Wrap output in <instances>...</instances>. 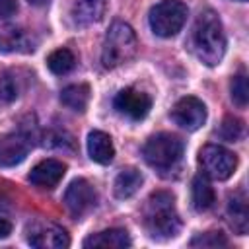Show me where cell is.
<instances>
[{
  "label": "cell",
  "instance_id": "1",
  "mask_svg": "<svg viewBox=\"0 0 249 249\" xmlns=\"http://www.w3.org/2000/svg\"><path fill=\"white\" fill-rule=\"evenodd\" d=\"M144 228L152 239L167 241L181 230V218L175 208V198L167 191L152 193L142 210Z\"/></svg>",
  "mask_w": 249,
  "mask_h": 249
},
{
  "label": "cell",
  "instance_id": "2",
  "mask_svg": "<svg viewBox=\"0 0 249 249\" xmlns=\"http://www.w3.org/2000/svg\"><path fill=\"white\" fill-rule=\"evenodd\" d=\"M193 49L198 60L206 66H216L224 58L226 35L216 12L204 10L196 18V23L193 27Z\"/></svg>",
  "mask_w": 249,
  "mask_h": 249
},
{
  "label": "cell",
  "instance_id": "3",
  "mask_svg": "<svg viewBox=\"0 0 249 249\" xmlns=\"http://www.w3.org/2000/svg\"><path fill=\"white\" fill-rule=\"evenodd\" d=\"M138 51V41L134 29L124 21H115L103 41L101 62L105 68H117L134 58Z\"/></svg>",
  "mask_w": 249,
  "mask_h": 249
},
{
  "label": "cell",
  "instance_id": "4",
  "mask_svg": "<svg viewBox=\"0 0 249 249\" xmlns=\"http://www.w3.org/2000/svg\"><path fill=\"white\" fill-rule=\"evenodd\" d=\"M183 142L175 134L169 132H160L148 138V142L142 148V156L148 165L160 169V171H169L173 169L181 158H183Z\"/></svg>",
  "mask_w": 249,
  "mask_h": 249
},
{
  "label": "cell",
  "instance_id": "5",
  "mask_svg": "<svg viewBox=\"0 0 249 249\" xmlns=\"http://www.w3.org/2000/svg\"><path fill=\"white\" fill-rule=\"evenodd\" d=\"M189 16L187 4L181 0H161L158 2L148 16L150 27L158 37H173L181 31Z\"/></svg>",
  "mask_w": 249,
  "mask_h": 249
},
{
  "label": "cell",
  "instance_id": "6",
  "mask_svg": "<svg viewBox=\"0 0 249 249\" xmlns=\"http://www.w3.org/2000/svg\"><path fill=\"white\" fill-rule=\"evenodd\" d=\"M198 163L202 167V173L216 181H226L233 175L237 167V158L233 152H230L224 146L218 144H206L198 152Z\"/></svg>",
  "mask_w": 249,
  "mask_h": 249
},
{
  "label": "cell",
  "instance_id": "7",
  "mask_svg": "<svg viewBox=\"0 0 249 249\" xmlns=\"http://www.w3.org/2000/svg\"><path fill=\"white\" fill-rule=\"evenodd\" d=\"M113 107L117 109V113L128 117L130 121H142L152 109V99L148 93L136 88H124L115 95Z\"/></svg>",
  "mask_w": 249,
  "mask_h": 249
},
{
  "label": "cell",
  "instance_id": "8",
  "mask_svg": "<svg viewBox=\"0 0 249 249\" xmlns=\"http://www.w3.org/2000/svg\"><path fill=\"white\" fill-rule=\"evenodd\" d=\"M171 119L177 126H181L185 130H196L206 121V107L198 97L187 95V97H181L173 105Z\"/></svg>",
  "mask_w": 249,
  "mask_h": 249
},
{
  "label": "cell",
  "instance_id": "9",
  "mask_svg": "<svg viewBox=\"0 0 249 249\" xmlns=\"http://www.w3.org/2000/svg\"><path fill=\"white\" fill-rule=\"evenodd\" d=\"M27 233H29L27 235L29 245L37 249H64L70 245V237L66 230L51 222L33 224Z\"/></svg>",
  "mask_w": 249,
  "mask_h": 249
},
{
  "label": "cell",
  "instance_id": "10",
  "mask_svg": "<svg viewBox=\"0 0 249 249\" xmlns=\"http://www.w3.org/2000/svg\"><path fill=\"white\" fill-rule=\"evenodd\" d=\"M95 200H97V195L89 185V181L86 179H74L64 193V206L72 216L86 214L91 206H95Z\"/></svg>",
  "mask_w": 249,
  "mask_h": 249
},
{
  "label": "cell",
  "instance_id": "11",
  "mask_svg": "<svg viewBox=\"0 0 249 249\" xmlns=\"http://www.w3.org/2000/svg\"><path fill=\"white\" fill-rule=\"evenodd\" d=\"M31 148V140L23 132H8L0 136V167L21 163Z\"/></svg>",
  "mask_w": 249,
  "mask_h": 249
},
{
  "label": "cell",
  "instance_id": "12",
  "mask_svg": "<svg viewBox=\"0 0 249 249\" xmlns=\"http://www.w3.org/2000/svg\"><path fill=\"white\" fill-rule=\"evenodd\" d=\"M37 41L29 31L18 25H0V51L2 53H33Z\"/></svg>",
  "mask_w": 249,
  "mask_h": 249
},
{
  "label": "cell",
  "instance_id": "13",
  "mask_svg": "<svg viewBox=\"0 0 249 249\" xmlns=\"http://www.w3.org/2000/svg\"><path fill=\"white\" fill-rule=\"evenodd\" d=\"M66 173V165L58 160H43L39 161L31 173H29V181L31 185L39 187V189H54L60 179Z\"/></svg>",
  "mask_w": 249,
  "mask_h": 249
},
{
  "label": "cell",
  "instance_id": "14",
  "mask_svg": "<svg viewBox=\"0 0 249 249\" xmlns=\"http://www.w3.org/2000/svg\"><path fill=\"white\" fill-rule=\"evenodd\" d=\"M130 235L126 230L123 228H111V230H103L99 233L89 235L88 239H84V247H103V249H124L130 247Z\"/></svg>",
  "mask_w": 249,
  "mask_h": 249
},
{
  "label": "cell",
  "instance_id": "15",
  "mask_svg": "<svg viewBox=\"0 0 249 249\" xmlns=\"http://www.w3.org/2000/svg\"><path fill=\"white\" fill-rule=\"evenodd\" d=\"M88 154L93 161L105 165L113 161L115 156V148L111 142V136L103 130H91L88 134Z\"/></svg>",
  "mask_w": 249,
  "mask_h": 249
},
{
  "label": "cell",
  "instance_id": "16",
  "mask_svg": "<svg viewBox=\"0 0 249 249\" xmlns=\"http://www.w3.org/2000/svg\"><path fill=\"white\" fill-rule=\"evenodd\" d=\"M191 200H193L195 210H198V212H206L214 206L216 195H214V189H212L206 175H196L193 179V183H191Z\"/></svg>",
  "mask_w": 249,
  "mask_h": 249
},
{
  "label": "cell",
  "instance_id": "17",
  "mask_svg": "<svg viewBox=\"0 0 249 249\" xmlns=\"http://www.w3.org/2000/svg\"><path fill=\"white\" fill-rule=\"evenodd\" d=\"M142 173L134 167H126L123 169L117 177H115V183H113V193L117 198L124 200V198H130L142 185Z\"/></svg>",
  "mask_w": 249,
  "mask_h": 249
},
{
  "label": "cell",
  "instance_id": "18",
  "mask_svg": "<svg viewBox=\"0 0 249 249\" xmlns=\"http://www.w3.org/2000/svg\"><path fill=\"white\" fill-rule=\"evenodd\" d=\"M228 214H230L231 228L239 235H245L247 233V224H249V212H247V198H245V193L243 191L241 193H235L233 196H230Z\"/></svg>",
  "mask_w": 249,
  "mask_h": 249
},
{
  "label": "cell",
  "instance_id": "19",
  "mask_svg": "<svg viewBox=\"0 0 249 249\" xmlns=\"http://www.w3.org/2000/svg\"><path fill=\"white\" fill-rule=\"evenodd\" d=\"M60 101L68 109H72L76 113H84L86 107H88V103H89V86L88 84H72V86H66L60 91Z\"/></svg>",
  "mask_w": 249,
  "mask_h": 249
},
{
  "label": "cell",
  "instance_id": "20",
  "mask_svg": "<svg viewBox=\"0 0 249 249\" xmlns=\"http://www.w3.org/2000/svg\"><path fill=\"white\" fill-rule=\"evenodd\" d=\"M105 10V0H78L74 6V21L80 25H89L93 21H99Z\"/></svg>",
  "mask_w": 249,
  "mask_h": 249
},
{
  "label": "cell",
  "instance_id": "21",
  "mask_svg": "<svg viewBox=\"0 0 249 249\" xmlns=\"http://www.w3.org/2000/svg\"><path fill=\"white\" fill-rule=\"evenodd\" d=\"M74 64H76V56L70 49H56L47 56V66L56 76L68 74L74 68Z\"/></svg>",
  "mask_w": 249,
  "mask_h": 249
},
{
  "label": "cell",
  "instance_id": "22",
  "mask_svg": "<svg viewBox=\"0 0 249 249\" xmlns=\"http://www.w3.org/2000/svg\"><path fill=\"white\" fill-rule=\"evenodd\" d=\"M228 243L230 241L222 231H204L191 239V247H228Z\"/></svg>",
  "mask_w": 249,
  "mask_h": 249
},
{
  "label": "cell",
  "instance_id": "23",
  "mask_svg": "<svg viewBox=\"0 0 249 249\" xmlns=\"http://www.w3.org/2000/svg\"><path fill=\"white\" fill-rule=\"evenodd\" d=\"M231 99L235 101V105L245 107L247 99H249V88H247V76L245 72H239L237 76H233L231 80Z\"/></svg>",
  "mask_w": 249,
  "mask_h": 249
},
{
  "label": "cell",
  "instance_id": "24",
  "mask_svg": "<svg viewBox=\"0 0 249 249\" xmlns=\"http://www.w3.org/2000/svg\"><path fill=\"white\" fill-rule=\"evenodd\" d=\"M19 93L18 82L10 72H2L0 74V101L2 103H12Z\"/></svg>",
  "mask_w": 249,
  "mask_h": 249
},
{
  "label": "cell",
  "instance_id": "25",
  "mask_svg": "<svg viewBox=\"0 0 249 249\" xmlns=\"http://www.w3.org/2000/svg\"><path fill=\"white\" fill-rule=\"evenodd\" d=\"M241 134H243V123L237 117H226L220 126V136L228 142H235L241 138Z\"/></svg>",
  "mask_w": 249,
  "mask_h": 249
},
{
  "label": "cell",
  "instance_id": "26",
  "mask_svg": "<svg viewBox=\"0 0 249 249\" xmlns=\"http://www.w3.org/2000/svg\"><path fill=\"white\" fill-rule=\"evenodd\" d=\"M18 12V0H0V19L10 18Z\"/></svg>",
  "mask_w": 249,
  "mask_h": 249
},
{
  "label": "cell",
  "instance_id": "27",
  "mask_svg": "<svg viewBox=\"0 0 249 249\" xmlns=\"http://www.w3.org/2000/svg\"><path fill=\"white\" fill-rule=\"evenodd\" d=\"M10 233H12V224H10V220L0 218V239L8 237Z\"/></svg>",
  "mask_w": 249,
  "mask_h": 249
},
{
  "label": "cell",
  "instance_id": "28",
  "mask_svg": "<svg viewBox=\"0 0 249 249\" xmlns=\"http://www.w3.org/2000/svg\"><path fill=\"white\" fill-rule=\"evenodd\" d=\"M29 4H33V6H45L49 0H27Z\"/></svg>",
  "mask_w": 249,
  "mask_h": 249
},
{
  "label": "cell",
  "instance_id": "29",
  "mask_svg": "<svg viewBox=\"0 0 249 249\" xmlns=\"http://www.w3.org/2000/svg\"><path fill=\"white\" fill-rule=\"evenodd\" d=\"M2 206H4V204H2V196H0V208H2Z\"/></svg>",
  "mask_w": 249,
  "mask_h": 249
},
{
  "label": "cell",
  "instance_id": "30",
  "mask_svg": "<svg viewBox=\"0 0 249 249\" xmlns=\"http://www.w3.org/2000/svg\"><path fill=\"white\" fill-rule=\"evenodd\" d=\"M241 2H243V0H241Z\"/></svg>",
  "mask_w": 249,
  "mask_h": 249
}]
</instances>
